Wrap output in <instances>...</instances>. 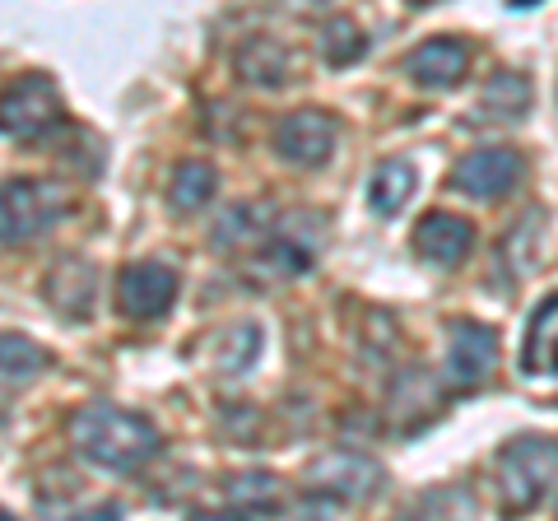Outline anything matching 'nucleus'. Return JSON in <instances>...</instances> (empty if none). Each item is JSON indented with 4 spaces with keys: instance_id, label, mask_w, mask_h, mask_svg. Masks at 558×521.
Instances as JSON below:
<instances>
[{
    "instance_id": "nucleus-13",
    "label": "nucleus",
    "mask_w": 558,
    "mask_h": 521,
    "mask_svg": "<svg viewBox=\"0 0 558 521\" xmlns=\"http://www.w3.org/2000/svg\"><path fill=\"white\" fill-rule=\"evenodd\" d=\"M414 168L405 163V159H381L377 168H373V178H368V205H373V215H381V219H391V215H400L410 205V196H414Z\"/></svg>"
},
{
    "instance_id": "nucleus-7",
    "label": "nucleus",
    "mask_w": 558,
    "mask_h": 521,
    "mask_svg": "<svg viewBox=\"0 0 558 521\" xmlns=\"http://www.w3.org/2000/svg\"><path fill=\"white\" fill-rule=\"evenodd\" d=\"M521 178H526V159L508 145H494V149L465 154L457 163V172H451V186L465 191V196H475V201H502L521 186Z\"/></svg>"
},
{
    "instance_id": "nucleus-10",
    "label": "nucleus",
    "mask_w": 558,
    "mask_h": 521,
    "mask_svg": "<svg viewBox=\"0 0 558 521\" xmlns=\"http://www.w3.org/2000/svg\"><path fill=\"white\" fill-rule=\"evenodd\" d=\"M470 65V47L461 38H428L418 43L410 57H405V75L418 84V89H451V84H461Z\"/></svg>"
},
{
    "instance_id": "nucleus-21",
    "label": "nucleus",
    "mask_w": 558,
    "mask_h": 521,
    "mask_svg": "<svg viewBox=\"0 0 558 521\" xmlns=\"http://www.w3.org/2000/svg\"><path fill=\"white\" fill-rule=\"evenodd\" d=\"M256 354H260V331H256V326H233V331L219 340L215 363H219V373L238 377V373H252Z\"/></svg>"
},
{
    "instance_id": "nucleus-1",
    "label": "nucleus",
    "mask_w": 558,
    "mask_h": 521,
    "mask_svg": "<svg viewBox=\"0 0 558 521\" xmlns=\"http://www.w3.org/2000/svg\"><path fill=\"white\" fill-rule=\"evenodd\" d=\"M70 443L89 465L117 475H131L159 457V428L108 401H89L70 414Z\"/></svg>"
},
{
    "instance_id": "nucleus-4",
    "label": "nucleus",
    "mask_w": 558,
    "mask_h": 521,
    "mask_svg": "<svg viewBox=\"0 0 558 521\" xmlns=\"http://www.w3.org/2000/svg\"><path fill=\"white\" fill-rule=\"evenodd\" d=\"M61 121V89L43 71H28L0 89V131L10 141H43Z\"/></svg>"
},
{
    "instance_id": "nucleus-14",
    "label": "nucleus",
    "mask_w": 558,
    "mask_h": 521,
    "mask_svg": "<svg viewBox=\"0 0 558 521\" xmlns=\"http://www.w3.org/2000/svg\"><path fill=\"white\" fill-rule=\"evenodd\" d=\"M215 186H219L215 168L201 163V159H186V163L172 168V178H168V205L178 215H196L215 201Z\"/></svg>"
},
{
    "instance_id": "nucleus-12",
    "label": "nucleus",
    "mask_w": 558,
    "mask_h": 521,
    "mask_svg": "<svg viewBox=\"0 0 558 521\" xmlns=\"http://www.w3.org/2000/svg\"><path fill=\"white\" fill-rule=\"evenodd\" d=\"M312 256H317V242L312 238H293V219L284 229H275L270 238H260V270L270 275V280H293V275H303L312 266Z\"/></svg>"
},
{
    "instance_id": "nucleus-16",
    "label": "nucleus",
    "mask_w": 558,
    "mask_h": 521,
    "mask_svg": "<svg viewBox=\"0 0 558 521\" xmlns=\"http://www.w3.org/2000/svg\"><path fill=\"white\" fill-rule=\"evenodd\" d=\"M480 117L488 121H521L531 108V80L517 75V71H502L484 84V98H480Z\"/></svg>"
},
{
    "instance_id": "nucleus-23",
    "label": "nucleus",
    "mask_w": 558,
    "mask_h": 521,
    "mask_svg": "<svg viewBox=\"0 0 558 521\" xmlns=\"http://www.w3.org/2000/svg\"><path fill=\"white\" fill-rule=\"evenodd\" d=\"M289 5L307 14V10H326V5H330V0H289Z\"/></svg>"
},
{
    "instance_id": "nucleus-20",
    "label": "nucleus",
    "mask_w": 558,
    "mask_h": 521,
    "mask_svg": "<svg viewBox=\"0 0 558 521\" xmlns=\"http://www.w3.org/2000/svg\"><path fill=\"white\" fill-rule=\"evenodd\" d=\"M256 215H260L256 205H233V210L219 219V229H215V247H223V252L256 247V242L270 233V229H266V219H256Z\"/></svg>"
},
{
    "instance_id": "nucleus-18",
    "label": "nucleus",
    "mask_w": 558,
    "mask_h": 521,
    "mask_svg": "<svg viewBox=\"0 0 558 521\" xmlns=\"http://www.w3.org/2000/svg\"><path fill=\"white\" fill-rule=\"evenodd\" d=\"M47 368V350L33 344L28 336L0 331V381H28Z\"/></svg>"
},
{
    "instance_id": "nucleus-2",
    "label": "nucleus",
    "mask_w": 558,
    "mask_h": 521,
    "mask_svg": "<svg viewBox=\"0 0 558 521\" xmlns=\"http://www.w3.org/2000/svg\"><path fill=\"white\" fill-rule=\"evenodd\" d=\"M70 215V191L47 178H10L0 182V242L20 247V242L43 238L47 229Z\"/></svg>"
},
{
    "instance_id": "nucleus-15",
    "label": "nucleus",
    "mask_w": 558,
    "mask_h": 521,
    "mask_svg": "<svg viewBox=\"0 0 558 521\" xmlns=\"http://www.w3.org/2000/svg\"><path fill=\"white\" fill-rule=\"evenodd\" d=\"M238 75L247 84H260V89H275L289 80V51L275 38H252L238 51Z\"/></svg>"
},
{
    "instance_id": "nucleus-22",
    "label": "nucleus",
    "mask_w": 558,
    "mask_h": 521,
    "mask_svg": "<svg viewBox=\"0 0 558 521\" xmlns=\"http://www.w3.org/2000/svg\"><path fill=\"white\" fill-rule=\"evenodd\" d=\"M558 373V331H549V307L531 317V340H526V373Z\"/></svg>"
},
{
    "instance_id": "nucleus-11",
    "label": "nucleus",
    "mask_w": 558,
    "mask_h": 521,
    "mask_svg": "<svg viewBox=\"0 0 558 521\" xmlns=\"http://www.w3.org/2000/svg\"><path fill=\"white\" fill-rule=\"evenodd\" d=\"M414 247H418V256H424V260H433V266L451 270V266H461V260L470 256V247H475V229H470L465 219L438 210V215L418 219Z\"/></svg>"
},
{
    "instance_id": "nucleus-5",
    "label": "nucleus",
    "mask_w": 558,
    "mask_h": 521,
    "mask_svg": "<svg viewBox=\"0 0 558 521\" xmlns=\"http://www.w3.org/2000/svg\"><path fill=\"white\" fill-rule=\"evenodd\" d=\"M307 489L322 494L330 508L344 502H368L381 489V465L363 451H330V457L307 465Z\"/></svg>"
},
{
    "instance_id": "nucleus-8",
    "label": "nucleus",
    "mask_w": 558,
    "mask_h": 521,
    "mask_svg": "<svg viewBox=\"0 0 558 521\" xmlns=\"http://www.w3.org/2000/svg\"><path fill=\"white\" fill-rule=\"evenodd\" d=\"M117 303L131 322H159L178 303V270L163 266V260H140V266L121 270Z\"/></svg>"
},
{
    "instance_id": "nucleus-3",
    "label": "nucleus",
    "mask_w": 558,
    "mask_h": 521,
    "mask_svg": "<svg viewBox=\"0 0 558 521\" xmlns=\"http://www.w3.org/2000/svg\"><path fill=\"white\" fill-rule=\"evenodd\" d=\"M558 480V443L554 438H517L498 451V494L512 512H531Z\"/></svg>"
},
{
    "instance_id": "nucleus-9",
    "label": "nucleus",
    "mask_w": 558,
    "mask_h": 521,
    "mask_svg": "<svg viewBox=\"0 0 558 521\" xmlns=\"http://www.w3.org/2000/svg\"><path fill=\"white\" fill-rule=\"evenodd\" d=\"M498 363V336L484 322H457L451 326V350H447V381L457 391H475L488 381Z\"/></svg>"
},
{
    "instance_id": "nucleus-6",
    "label": "nucleus",
    "mask_w": 558,
    "mask_h": 521,
    "mask_svg": "<svg viewBox=\"0 0 558 521\" xmlns=\"http://www.w3.org/2000/svg\"><path fill=\"white\" fill-rule=\"evenodd\" d=\"M340 141V121L322 108H299L275 126V154L293 168H322Z\"/></svg>"
},
{
    "instance_id": "nucleus-17",
    "label": "nucleus",
    "mask_w": 558,
    "mask_h": 521,
    "mask_svg": "<svg viewBox=\"0 0 558 521\" xmlns=\"http://www.w3.org/2000/svg\"><path fill=\"white\" fill-rule=\"evenodd\" d=\"M317 51H322L326 65H336V71H340V65H354L363 51H368V38H363V28L354 20H344V14H340V20H326L322 24Z\"/></svg>"
},
{
    "instance_id": "nucleus-19",
    "label": "nucleus",
    "mask_w": 558,
    "mask_h": 521,
    "mask_svg": "<svg viewBox=\"0 0 558 521\" xmlns=\"http://www.w3.org/2000/svg\"><path fill=\"white\" fill-rule=\"evenodd\" d=\"M229 508L242 517H266L279 508V484L270 475H238L229 480Z\"/></svg>"
}]
</instances>
